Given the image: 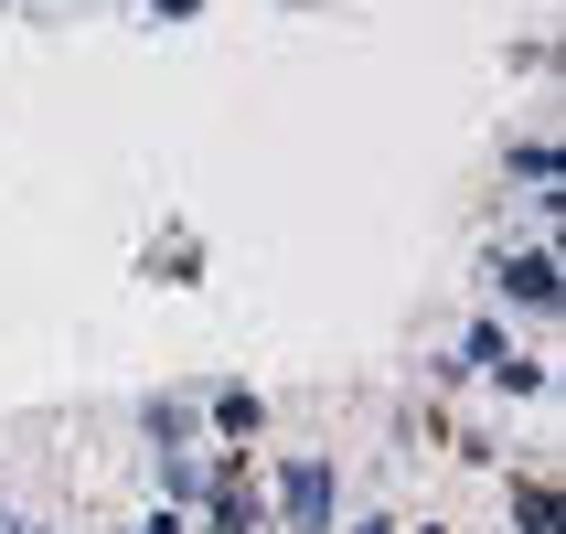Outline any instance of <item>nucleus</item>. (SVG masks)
I'll return each mask as SVG.
<instances>
[{"label": "nucleus", "mask_w": 566, "mask_h": 534, "mask_svg": "<svg viewBox=\"0 0 566 534\" xmlns=\"http://www.w3.org/2000/svg\"><path fill=\"white\" fill-rule=\"evenodd\" d=\"M343 524V460L332 449H279L268 460V534H332Z\"/></svg>", "instance_id": "1"}, {"label": "nucleus", "mask_w": 566, "mask_h": 534, "mask_svg": "<svg viewBox=\"0 0 566 534\" xmlns=\"http://www.w3.org/2000/svg\"><path fill=\"white\" fill-rule=\"evenodd\" d=\"M481 289H492V311L556 321V300H566V279H556V235H524V247H492V268H481Z\"/></svg>", "instance_id": "2"}, {"label": "nucleus", "mask_w": 566, "mask_h": 534, "mask_svg": "<svg viewBox=\"0 0 566 534\" xmlns=\"http://www.w3.org/2000/svg\"><path fill=\"white\" fill-rule=\"evenodd\" d=\"M192 534H268L256 449H214V481H203V503H192Z\"/></svg>", "instance_id": "3"}, {"label": "nucleus", "mask_w": 566, "mask_h": 534, "mask_svg": "<svg viewBox=\"0 0 566 534\" xmlns=\"http://www.w3.org/2000/svg\"><path fill=\"white\" fill-rule=\"evenodd\" d=\"M256 439H268V396L247 375L203 385V449H256Z\"/></svg>", "instance_id": "4"}, {"label": "nucleus", "mask_w": 566, "mask_h": 534, "mask_svg": "<svg viewBox=\"0 0 566 534\" xmlns=\"http://www.w3.org/2000/svg\"><path fill=\"white\" fill-rule=\"evenodd\" d=\"M128 417H139V439H150V449H203V396H192V385H150Z\"/></svg>", "instance_id": "5"}, {"label": "nucleus", "mask_w": 566, "mask_h": 534, "mask_svg": "<svg viewBox=\"0 0 566 534\" xmlns=\"http://www.w3.org/2000/svg\"><path fill=\"white\" fill-rule=\"evenodd\" d=\"M503 171H513L524 192H535L545 214H556V192H566V150L545 139V128H524V139H503Z\"/></svg>", "instance_id": "6"}, {"label": "nucleus", "mask_w": 566, "mask_h": 534, "mask_svg": "<svg viewBox=\"0 0 566 534\" xmlns=\"http://www.w3.org/2000/svg\"><path fill=\"white\" fill-rule=\"evenodd\" d=\"M203 481H214V449H150V503L192 513V503H203Z\"/></svg>", "instance_id": "7"}, {"label": "nucleus", "mask_w": 566, "mask_h": 534, "mask_svg": "<svg viewBox=\"0 0 566 534\" xmlns=\"http://www.w3.org/2000/svg\"><path fill=\"white\" fill-rule=\"evenodd\" d=\"M513 353H524V343H513V321H503V311H471V332L449 343V364L492 385V375H503V364H513Z\"/></svg>", "instance_id": "8"}, {"label": "nucleus", "mask_w": 566, "mask_h": 534, "mask_svg": "<svg viewBox=\"0 0 566 534\" xmlns=\"http://www.w3.org/2000/svg\"><path fill=\"white\" fill-rule=\"evenodd\" d=\"M139 279L150 289H203V235H192V224L150 235V247H139Z\"/></svg>", "instance_id": "9"}, {"label": "nucleus", "mask_w": 566, "mask_h": 534, "mask_svg": "<svg viewBox=\"0 0 566 534\" xmlns=\"http://www.w3.org/2000/svg\"><path fill=\"white\" fill-rule=\"evenodd\" d=\"M503 524H513V534H566L556 481H545V471H513V481H503Z\"/></svg>", "instance_id": "10"}, {"label": "nucleus", "mask_w": 566, "mask_h": 534, "mask_svg": "<svg viewBox=\"0 0 566 534\" xmlns=\"http://www.w3.org/2000/svg\"><path fill=\"white\" fill-rule=\"evenodd\" d=\"M118 534H192V513H171V503H150V513H128Z\"/></svg>", "instance_id": "11"}, {"label": "nucleus", "mask_w": 566, "mask_h": 534, "mask_svg": "<svg viewBox=\"0 0 566 534\" xmlns=\"http://www.w3.org/2000/svg\"><path fill=\"white\" fill-rule=\"evenodd\" d=\"M139 22H160V32H182V22H203V0H139Z\"/></svg>", "instance_id": "12"}, {"label": "nucleus", "mask_w": 566, "mask_h": 534, "mask_svg": "<svg viewBox=\"0 0 566 534\" xmlns=\"http://www.w3.org/2000/svg\"><path fill=\"white\" fill-rule=\"evenodd\" d=\"M332 534H407L396 513H353V524H332Z\"/></svg>", "instance_id": "13"}, {"label": "nucleus", "mask_w": 566, "mask_h": 534, "mask_svg": "<svg viewBox=\"0 0 566 534\" xmlns=\"http://www.w3.org/2000/svg\"><path fill=\"white\" fill-rule=\"evenodd\" d=\"M0 534H64V524H22V513H11V524H0Z\"/></svg>", "instance_id": "14"}, {"label": "nucleus", "mask_w": 566, "mask_h": 534, "mask_svg": "<svg viewBox=\"0 0 566 534\" xmlns=\"http://www.w3.org/2000/svg\"><path fill=\"white\" fill-rule=\"evenodd\" d=\"M0 524H11V503H0Z\"/></svg>", "instance_id": "15"}, {"label": "nucleus", "mask_w": 566, "mask_h": 534, "mask_svg": "<svg viewBox=\"0 0 566 534\" xmlns=\"http://www.w3.org/2000/svg\"><path fill=\"white\" fill-rule=\"evenodd\" d=\"M428 534H449V524H428Z\"/></svg>", "instance_id": "16"}]
</instances>
